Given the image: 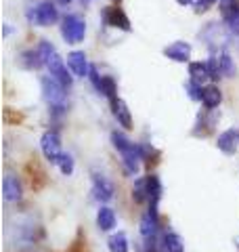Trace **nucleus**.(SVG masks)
Listing matches in <instances>:
<instances>
[{
    "mask_svg": "<svg viewBox=\"0 0 239 252\" xmlns=\"http://www.w3.org/2000/svg\"><path fill=\"white\" fill-rule=\"evenodd\" d=\"M202 38L206 40V44H225L227 42V32H222V28L218 23H208V28L202 32Z\"/></svg>",
    "mask_w": 239,
    "mask_h": 252,
    "instance_id": "obj_14",
    "label": "nucleus"
},
{
    "mask_svg": "<svg viewBox=\"0 0 239 252\" xmlns=\"http://www.w3.org/2000/svg\"><path fill=\"white\" fill-rule=\"evenodd\" d=\"M97 225H99L101 231H111L116 227V212L111 208H107V206L99 208V212H97Z\"/></svg>",
    "mask_w": 239,
    "mask_h": 252,
    "instance_id": "obj_18",
    "label": "nucleus"
},
{
    "mask_svg": "<svg viewBox=\"0 0 239 252\" xmlns=\"http://www.w3.org/2000/svg\"><path fill=\"white\" fill-rule=\"evenodd\" d=\"M107 246H109V252H128L130 250L128 238H126L124 231H118V233L111 235L109 242H107Z\"/></svg>",
    "mask_w": 239,
    "mask_h": 252,
    "instance_id": "obj_20",
    "label": "nucleus"
},
{
    "mask_svg": "<svg viewBox=\"0 0 239 252\" xmlns=\"http://www.w3.org/2000/svg\"><path fill=\"white\" fill-rule=\"evenodd\" d=\"M42 93L44 99L49 101V105L55 112H65V101H67V89L59 84L53 76L42 78Z\"/></svg>",
    "mask_w": 239,
    "mask_h": 252,
    "instance_id": "obj_2",
    "label": "nucleus"
},
{
    "mask_svg": "<svg viewBox=\"0 0 239 252\" xmlns=\"http://www.w3.org/2000/svg\"><path fill=\"white\" fill-rule=\"evenodd\" d=\"M89 78H90V82H92V86L97 91H101V82H103V76L99 74V69L94 67V65H90V74H89Z\"/></svg>",
    "mask_w": 239,
    "mask_h": 252,
    "instance_id": "obj_26",
    "label": "nucleus"
},
{
    "mask_svg": "<svg viewBox=\"0 0 239 252\" xmlns=\"http://www.w3.org/2000/svg\"><path fill=\"white\" fill-rule=\"evenodd\" d=\"M59 2H61V4H69V2H71V0H59Z\"/></svg>",
    "mask_w": 239,
    "mask_h": 252,
    "instance_id": "obj_28",
    "label": "nucleus"
},
{
    "mask_svg": "<svg viewBox=\"0 0 239 252\" xmlns=\"http://www.w3.org/2000/svg\"><path fill=\"white\" fill-rule=\"evenodd\" d=\"M185 91L189 93V97H191V99H195V101H202L204 86L199 84V82H195V80H189V82L185 84Z\"/></svg>",
    "mask_w": 239,
    "mask_h": 252,
    "instance_id": "obj_23",
    "label": "nucleus"
},
{
    "mask_svg": "<svg viewBox=\"0 0 239 252\" xmlns=\"http://www.w3.org/2000/svg\"><path fill=\"white\" fill-rule=\"evenodd\" d=\"M222 101V94H220V89L216 84H208L204 86V93H202V103L206 105V109H214L218 107Z\"/></svg>",
    "mask_w": 239,
    "mask_h": 252,
    "instance_id": "obj_16",
    "label": "nucleus"
},
{
    "mask_svg": "<svg viewBox=\"0 0 239 252\" xmlns=\"http://www.w3.org/2000/svg\"><path fill=\"white\" fill-rule=\"evenodd\" d=\"M155 233H157V208H149L141 217V238L155 240Z\"/></svg>",
    "mask_w": 239,
    "mask_h": 252,
    "instance_id": "obj_11",
    "label": "nucleus"
},
{
    "mask_svg": "<svg viewBox=\"0 0 239 252\" xmlns=\"http://www.w3.org/2000/svg\"><path fill=\"white\" fill-rule=\"evenodd\" d=\"M59 168H61V172L63 175H71L74 172V158H71L69 154H63L61 156V160H59Z\"/></svg>",
    "mask_w": 239,
    "mask_h": 252,
    "instance_id": "obj_25",
    "label": "nucleus"
},
{
    "mask_svg": "<svg viewBox=\"0 0 239 252\" xmlns=\"http://www.w3.org/2000/svg\"><path fill=\"white\" fill-rule=\"evenodd\" d=\"M114 191H116V187L105 175L92 172V193H94V198H97L99 202H109L111 198H114Z\"/></svg>",
    "mask_w": 239,
    "mask_h": 252,
    "instance_id": "obj_7",
    "label": "nucleus"
},
{
    "mask_svg": "<svg viewBox=\"0 0 239 252\" xmlns=\"http://www.w3.org/2000/svg\"><path fill=\"white\" fill-rule=\"evenodd\" d=\"M40 147H42V154H44L46 160L53 162V164H59L61 156H63L59 132H55V130L44 132V135H42V141H40Z\"/></svg>",
    "mask_w": 239,
    "mask_h": 252,
    "instance_id": "obj_5",
    "label": "nucleus"
},
{
    "mask_svg": "<svg viewBox=\"0 0 239 252\" xmlns=\"http://www.w3.org/2000/svg\"><path fill=\"white\" fill-rule=\"evenodd\" d=\"M214 55H216V59H218L220 74H222V76H227V78H233V76H235V61H233V57H231V55H229L225 49L216 51Z\"/></svg>",
    "mask_w": 239,
    "mask_h": 252,
    "instance_id": "obj_17",
    "label": "nucleus"
},
{
    "mask_svg": "<svg viewBox=\"0 0 239 252\" xmlns=\"http://www.w3.org/2000/svg\"><path fill=\"white\" fill-rule=\"evenodd\" d=\"M109 103H111V114H114V118L118 120V124L124 126L126 130H130V128H132V116H130L128 105H126L122 99H118V97L109 99Z\"/></svg>",
    "mask_w": 239,
    "mask_h": 252,
    "instance_id": "obj_10",
    "label": "nucleus"
},
{
    "mask_svg": "<svg viewBox=\"0 0 239 252\" xmlns=\"http://www.w3.org/2000/svg\"><path fill=\"white\" fill-rule=\"evenodd\" d=\"M67 65L71 67V72L78 78H89V74H90V65H89V59H86L84 51H71L67 55Z\"/></svg>",
    "mask_w": 239,
    "mask_h": 252,
    "instance_id": "obj_8",
    "label": "nucleus"
},
{
    "mask_svg": "<svg viewBox=\"0 0 239 252\" xmlns=\"http://www.w3.org/2000/svg\"><path fill=\"white\" fill-rule=\"evenodd\" d=\"M61 36L67 44H80L86 36V21L80 15H65L61 21Z\"/></svg>",
    "mask_w": 239,
    "mask_h": 252,
    "instance_id": "obj_3",
    "label": "nucleus"
},
{
    "mask_svg": "<svg viewBox=\"0 0 239 252\" xmlns=\"http://www.w3.org/2000/svg\"><path fill=\"white\" fill-rule=\"evenodd\" d=\"M216 145L220 152L225 154H235L239 149V128L233 126V128H227L225 132H220L216 139Z\"/></svg>",
    "mask_w": 239,
    "mask_h": 252,
    "instance_id": "obj_9",
    "label": "nucleus"
},
{
    "mask_svg": "<svg viewBox=\"0 0 239 252\" xmlns=\"http://www.w3.org/2000/svg\"><path fill=\"white\" fill-rule=\"evenodd\" d=\"M111 143H114V147L120 152V156H122V162H124V168L128 175H137L139 172V164L143 160V152L141 147L134 143V141H130L126 135H122V132H111Z\"/></svg>",
    "mask_w": 239,
    "mask_h": 252,
    "instance_id": "obj_1",
    "label": "nucleus"
},
{
    "mask_svg": "<svg viewBox=\"0 0 239 252\" xmlns=\"http://www.w3.org/2000/svg\"><path fill=\"white\" fill-rule=\"evenodd\" d=\"M189 76L191 80H195L202 84L204 80H208L210 78V69H208V63H202V61H193L189 65Z\"/></svg>",
    "mask_w": 239,
    "mask_h": 252,
    "instance_id": "obj_19",
    "label": "nucleus"
},
{
    "mask_svg": "<svg viewBox=\"0 0 239 252\" xmlns=\"http://www.w3.org/2000/svg\"><path fill=\"white\" fill-rule=\"evenodd\" d=\"M212 2H225V0H212Z\"/></svg>",
    "mask_w": 239,
    "mask_h": 252,
    "instance_id": "obj_29",
    "label": "nucleus"
},
{
    "mask_svg": "<svg viewBox=\"0 0 239 252\" xmlns=\"http://www.w3.org/2000/svg\"><path fill=\"white\" fill-rule=\"evenodd\" d=\"M2 193L6 202H17L21 200V183L15 175H6L2 181Z\"/></svg>",
    "mask_w": 239,
    "mask_h": 252,
    "instance_id": "obj_13",
    "label": "nucleus"
},
{
    "mask_svg": "<svg viewBox=\"0 0 239 252\" xmlns=\"http://www.w3.org/2000/svg\"><path fill=\"white\" fill-rule=\"evenodd\" d=\"M28 19L31 23H36V26H40V28H49V26H53V23H57L59 11L51 0H44V2L31 6V11L28 13Z\"/></svg>",
    "mask_w": 239,
    "mask_h": 252,
    "instance_id": "obj_4",
    "label": "nucleus"
},
{
    "mask_svg": "<svg viewBox=\"0 0 239 252\" xmlns=\"http://www.w3.org/2000/svg\"><path fill=\"white\" fill-rule=\"evenodd\" d=\"M179 4H191V0H177Z\"/></svg>",
    "mask_w": 239,
    "mask_h": 252,
    "instance_id": "obj_27",
    "label": "nucleus"
},
{
    "mask_svg": "<svg viewBox=\"0 0 239 252\" xmlns=\"http://www.w3.org/2000/svg\"><path fill=\"white\" fill-rule=\"evenodd\" d=\"M132 198L137 202H143V200H149L147 198V185H145V179L143 181H137V185L132 189Z\"/></svg>",
    "mask_w": 239,
    "mask_h": 252,
    "instance_id": "obj_24",
    "label": "nucleus"
},
{
    "mask_svg": "<svg viewBox=\"0 0 239 252\" xmlns=\"http://www.w3.org/2000/svg\"><path fill=\"white\" fill-rule=\"evenodd\" d=\"M164 250L166 252H185V246H182V240L179 238L174 231L164 233Z\"/></svg>",
    "mask_w": 239,
    "mask_h": 252,
    "instance_id": "obj_21",
    "label": "nucleus"
},
{
    "mask_svg": "<svg viewBox=\"0 0 239 252\" xmlns=\"http://www.w3.org/2000/svg\"><path fill=\"white\" fill-rule=\"evenodd\" d=\"M164 55L168 59L177 61V63H185L191 57V44L189 42H182V40H177V42H172L170 46H166Z\"/></svg>",
    "mask_w": 239,
    "mask_h": 252,
    "instance_id": "obj_12",
    "label": "nucleus"
},
{
    "mask_svg": "<svg viewBox=\"0 0 239 252\" xmlns=\"http://www.w3.org/2000/svg\"><path fill=\"white\" fill-rule=\"evenodd\" d=\"M107 99H114L116 97V82H114V78L111 76H103V82H101V91Z\"/></svg>",
    "mask_w": 239,
    "mask_h": 252,
    "instance_id": "obj_22",
    "label": "nucleus"
},
{
    "mask_svg": "<svg viewBox=\"0 0 239 252\" xmlns=\"http://www.w3.org/2000/svg\"><path fill=\"white\" fill-rule=\"evenodd\" d=\"M105 23L111 28H120V30H126V32L130 30V21L122 9H107L105 11Z\"/></svg>",
    "mask_w": 239,
    "mask_h": 252,
    "instance_id": "obj_15",
    "label": "nucleus"
},
{
    "mask_svg": "<svg viewBox=\"0 0 239 252\" xmlns=\"http://www.w3.org/2000/svg\"><path fill=\"white\" fill-rule=\"evenodd\" d=\"M220 13L225 26L233 36H239V0H225L220 2Z\"/></svg>",
    "mask_w": 239,
    "mask_h": 252,
    "instance_id": "obj_6",
    "label": "nucleus"
}]
</instances>
